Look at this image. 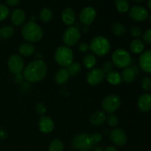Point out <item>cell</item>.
Here are the masks:
<instances>
[{
    "label": "cell",
    "instance_id": "1",
    "mask_svg": "<svg viewBox=\"0 0 151 151\" xmlns=\"http://www.w3.org/2000/svg\"><path fill=\"white\" fill-rule=\"evenodd\" d=\"M47 73V66L42 60L31 61L24 69L23 76L28 82L35 83L45 78Z\"/></svg>",
    "mask_w": 151,
    "mask_h": 151
},
{
    "label": "cell",
    "instance_id": "2",
    "mask_svg": "<svg viewBox=\"0 0 151 151\" xmlns=\"http://www.w3.org/2000/svg\"><path fill=\"white\" fill-rule=\"evenodd\" d=\"M22 37L29 42H38L42 38L44 32L41 27L33 22L25 24L22 29Z\"/></svg>",
    "mask_w": 151,
    "mask_h": 151
},
{
    "label": "cell",
    "instance_id": "3",
    "mask_svg": "<svg viewBox=\"0 0 151 151\" xmlns=\"http://www.w3.org/2000/svg\"><path fill=\"white\" fill-rule=\"evenodd\" d=\"M89 48L94 54L98 56H105L110 51L111 44L105 37L97 36L91 40Z\"/></svg>",
    "mask_w": 151,
    "mask_h": 151
},
{
    "label": "cell",
    "instance_id": "4",
    "mask_svg": "<svg viewBox=\"0 0 151 151\" xmlns=\"http://www.w3.org/2000/svg\"><path fill=\"white\" fill-rule=\"evenodd\" d=\"M74 54L72 50L68 47H58L55 53V59L60 66L67 67L73 62Z\"/></svg>",
    "mask_w": 151,
    "mask_h": 151
},
{
    "label": "cell",
    "instance_id": "5",
    "mask_svg": "<svg viewBox=\"0 0 151 151\" xmlns=\"http://www.w3.org/2000/svg\"><path fill=\"white\" fill-rule=\"evenodd\" d=\"M112 63L119 69L128 67L131 63V56L127 50L117 49L112 54Z\"/></svg>",
    "mask_w": 151,
    "mask_h": 151
},
{
    "label": "cell",
    "instance_id": "6",
    "mask_svg": "<svg viewBox=\"0 0 151 151\" xmlns=\"http://www.w3.org/2000/svg\"><path fill=\"white\" fill-rule=\"evenodd\" d=\"M120 104V97L115 94H111L103 99L102 107L107 113L113 114L118 110Z\"/></svg>",
    "mask_w": 151,
    "mask_h": 151
},
{
    "label": "cell",
    "instance_id": "7",
    "mask_svg": "<svg viewBox=\"0 0 151 151\" xmlns=\"http://www.w3.org/2000/svg\"><path fill=\"white\" fill-rule=\"evenodd\" d=\"M92 145L89 135L87 134H78L72 141V147L77 150H88L91 148Z\"/></svg>",
    "mask_w": 151,
    "mask_h": 151
},
{
    "label": "cell",
    "instance_id": "8",
    "mask_svg": "<svg viewBox=\"0 0 151 151\" xmlns=\"http://www.w3.org/2000/svg\"><path fill=\"white\" fill-rule=\"evenodd\" d=\"M63 42L66 47H72L79 41L81 38V32L75 27H69L63 34Z\"/></svg>",
    "mask_w": 151,
    "mask_h": 151
},
{
    "label": "cell",
    "instance_id": "9",
    "mask_svg": "<svg viewBox=\"0 0 151 151\" xmlns=\"http://www.w3.org/2000/svg\"><path fill=\"white\" fill-rule=\"evenodd\" d=\"M8 69L12 73L19 74L24 70V62L22 58L19 55L13 54L9 58L7 62Z\"/></svg>",
    "mask_w": 151,
    "mask_h": 151
},
{
    "label": "cell",
    "instance_id": "10",
    "mask_svg": "<svg viewBox=\"0 0 151 151\" xmlns=\"http://www.w3.org/2000/svg\"><path fill=\"white\" fill-rule=\"evenodd\" d=\"M105 77L106 75H105L104 72L101 69L96 68L88 72L86 75V81L90 85L97 86L103 82Z\"/></svg>",
    "mask_w": 151,
    "mask_h": 151
},
{
    "label": "cell",
    "instance_id": "11",
    "mask_svg": "<svg viewBox=\"0 0 151 151\" xmlns=\"http://www.w3.org/2000/svg\"><path fill=\"white\" fill-rule=\"evenodd\" d=\"M110 139L115 145L122 147L127 142V136L121 128H116L111 131Z\"/></svg>",
    "mask_w": 151,
    "mask_h": 151
},
{
    "label": "cell",
    "instance_id": "12",
    "mask_svg": "<svg viewBox=\"0 0 151 151\" xmlns=\"http://www.w3.org/2000/svg\"><path fill=\"white\" fill-rule=\"evenodd\" d=\"M129 16L136 22H143L148 17V12L142 6H134L130 10Z\"/></svg>",
    "mask_w": 151,
    "mask_h": 151
},
{
    "label": "cell",
    "instance_id": "13",
    "mask_svg": "<svg viewBox=\"0 0 151 151\" xmlns=\"http://www.w3.org/2000/svg\"><path fill=\"white\" fill-rule=\"evenodd\" d=\"M96 17V11L93 7H87L81 10L79 15V19L85 25H90Z\"/></svg>",
    "mask_w": 151,
    "mask_h": 151
},
{
    "label": "cell",
    "instance_id": "14",
    "mask_svg": "<svg viewBox=\"0 0 151 151\" xmlns=\"http://www.w3.org/2000/svg\"><path fill=\"white\" fill-rule=\"evenodd\" d=\"M54 122L49 116L44 115L38 120V128L40 131L44 134H49L52 132L54 129Z\"/></svg>",
    "mask_w": 151,
    "mask_h": 151
},
{
    "label": "cell",
    "instance_id": "15",
    "mask_svg": "<svg viewBox=\"0 0 151 151\" xmlns=\"http://www.w3.org/2000/svg\"><path fill=\"white\" fill-rule=\"evenodd\" d=\"M137 106L140 111L144 113L150 111L151 110V94L147 93L142 94L138 99Z\"/></svg>",
    "mask_w": 151,
    "mask_h": 151
},
{
    "label": "cell",
    "instance_id": "16",
    "mask_svg": "<svg viewBox=\"0 0 151 151\" xmlns=\"http://www.w3.org/2000/svg\"><path fill=\"white\" fill-rule=\"evenodd\" d=\"M139 66L142 70L151 74V50L142 53L139 58Z\"/></svg>",
    "mask_w": 151,
    "mask_h": 151
},
{
    "label": "cell",
    "instance_id": "17",
    "mask_svg": "<svg viewBox=\"0 0 151 151\" xmlns=\"http://www.w3.org/2000/svg\"><path fill=\"white\" fill-rule=\"evenodd\" d=\"M12 23L16 26H21L23 24L26 19L24 12L21 9H16L13 10L10 16Z\"/></svg>",
    "mask_w": 151,
    "mask_h": 151
},
{
    "label": "cell",
    "instance_id": "18",
    "mask_svg": "<svg viewBox=\"0 0 151 151\" xmlns=\"http://www.w3.org/2000/svg\"><path fill=\"white\" fill-rule=\"evenodd\" d=\"M106 119V114L101 111H97L90 116V123L94 126H100L103 125Z\"/></svg>",
    "mask_w": 151,
    "mask_h": 151
},
{
    "label": "cell",
    "instance_id": "19",
    "mask_svg": "<svg viewBox=\"0 0 151 151\" xmlns=\"http://www.w3.org/2000/svg\"><path fill=\"white\" fill-rule=\"evenodd\" d=\"M62 21L66 25H72L75 22V13L70 7L64 9L61 15Z\"/></svg>",
    "mask_w": 151,
    "mask_h": 151
},
{
    "label": "cell",
    "instance_id": "20",
    "mask_svg": "<svg viewBox=\"0 0 151 151\" xmlns=\"http://www.w3.org/2000/svg\"><path fill=\"white\" fill-rule=\"evenodd\" d=\"M69 74L66 69H60L56 72L55 75V81L59 85H63L68 82L69 78Z\"/></svg>",
    "mask_w": 151,
    "mask_h": 151
},
{
    "label": "cell",
    "instance_id": "21",
    "mask_svg": "<svg viewBox=\"0 0 151 151\" xmlns=\"http://www.w3.org/2000/svg\"><path fill=\"white\" fill-rule=\"evenodd\" d=\"M121 77H122V80L124 82L127 83H131L135 79L136 70L134 69V67L128 66V67L124 69Z\"/></svg>",
    "mask_w": 151,
    "mask_h": 151
},
{
    "label": "cell",
    "instance_id": "22",
    "mask_svg": "<svg viewBox=\"0 0 151 151\" xmlns=\"http://www.w3.org/2000/svg\"><path fill=\"white\" fill-rule=\"evenodd\" d=\"M106 80L109 82V83L111 84V85L116 86L119 85L122 83V77L121 75L118 72L116 71H111V72H108L107 75H106Z\"/></svg>",
    "mask_w": 151,
    "mask_h": 151
},
{
    "label": "cell",
    "instance_id": "23",
    "mask_svg": "<svg viewBox=\"0 0 151 151\" xmlns=\"http://www.w3.org/2000/svg\"><path fill=\"white\" fill-rule=\"evenodd\" d=\"M145 49V44L140 39H134L130 43V50L134 54H139L143 52Z\"/></svg>",
    "mask_w": 151,
    "mask_h": 151
},
{
    "label": "cell",
    "instance_id": "24",
    "mask_svg": "<svg viewBox=\"0 0 151 151\" xmlns=\"http://www.w3.org/2000/svg\"><path fill=\"white\" fill-rule=\"evenodd\" d=\"M19 51L21 55L25 57L32 55L35 52V47L32 44L29 43H24V44H21L19 47Z\"/></svg>",
    "mask_w": 151,
    "mask_h": 151
},
{
    "label": "cell",
    "instance_id": "25",
    "mask_svg": "<svg viewBox=\"0 0 151 151\" xmlns=\"http://www.w3.org/2000/svg\"><path fill=\"white\" fill-rule=\"evenodd\" d=\"M97 59L93 54H87L83 58V64L86 69H91L95 66Z\"/></svg>",
    "mask_w": 151,
    "mask_h": 151
},
{
    "label": "cell",
    "instance_id": "26",
    "mask_svg": "<svg viewBox=\"0 0 151 151\" xmlns=\"http://www.w3.org/2000/svg\"><path fill=\"white\" fill-rule=\"evenodd\" d=\"M15 29L11 26H4L0 28V38L3 39H7L14 35Z\"/></svg>",
    "mask_w": 151,
    "mask_h": 151
},
{
    "label": "cell",
    "instance_id": "27",
    "mask_svg": "<svg viewBox=\"0 0 151 151\" xmlns=\"http://www.w3.org/2000/svg\"><path fill=\"white\" fill-rule=\"evenodd\" d=\"M111 29L114 34L116 36H122L125 35L126 32V27L122 24L119 23V22L114 24L112 25Z\"/></svg>",
    "mask_w": 151,
    "mask_h": 151
},
{
    "label": "cell",
    "instance_id": "28",
    "mask_svg": "<svg viewBox=\"0 0 151 151\" xmlns=\"http://www.w3.org/2000/svg\"><path fill=\"white\" fill-rule=\"evenodd\" d=\"M40 19L44 23H47V22H49L51 21L52 18V13L51 10L49 8H43L42 10H41L39 14Z\"/></svg>",
    "mask_w": 151,
    "mask_h": 151
},
{
    "label": "cell",
    "instance_id": "29",
    "mask_svg": "<svg viewBox=\"0 0 151 151\" xmlns=\"http://www.w3.org/2000/svg\"><path fill=\"white\" fill-rule=\"evenodd\" d=\"M64 145L61 140L54 139L49 145V151H63Z\"/></svg>",
    "mask_w": 151,
    "mask_h": 151
},
{
    "label": "cell",
    "instance_id": "30",
    "mask_svg": "<svg viewBox=\"0 0 151 151\" xmlns=\"http://www.w3.org/2000/svg\"><path fill=\"white\" fill-rule=\"evenodd\" d=\"M115 5L119 13H126L129 9V4L127 0H116Z\"/></svg>",
    "mask_w": 151,
    "mask_h": 151
},
{
    "label": "cell",
    "instance_id": "31",
    "mask_svg": "<svg viewBox=\"0 0 151 151\" xmlns=\"http://www.w3.org/2000/svg\"><path fill=\"white\" fill-rule=\"evenodd\" d=\"M66 69L70 76H75L81 72V66L78 62H72L69 66H67Z\"/></svg>",
    "mask_w": 151,
    "mask_h": 151
},
{
    "label": "cell",
    "instance_id": "32",
    "mask_svg": "<svg viewBox=\"0 0 151 151\" xmlns=\"http://www.w3.org/2000/svg\"><path fill=\"white\" fill-rule=\"evenodd\" d=\"M142 88L146 91L151 90V78L150 77H145L141 81Z\"/></svg>",
    "mask_w": 151,
    "mask_h": 151
},
{
    "label": "cell",
    "instance_id": "33",
    "mask_svg": "<svg viewBox=\"0 0 151 151\" xmlns=\"http://www.w3.org/2000/svg\"><path fill=\"white\" fill-rule=\"evenodd\" d=\"M10 11L7 7L4 4H0V22L4 20L8 17Z\"/></svg>",
    "mask_w": 151,
    "mask_h": 151
},
{
    "label": "cell",
    "instance_id": "34",
    "mask_svg": "<svg viewBox=\"0 0 151 151\" xmlns=\"http://www.w3.org/2000/svg\"><path fill=\"white\" fill-rule=\"evenodd\" d=\"M107 122L109 124V125H110V126L115 127L119 123V119H118V117L116 115L111 114L108 116Z\"/></svg>",
    "mask_w": 151,
    "mask_h": 151
},
{
    "label": "cell",
    "instance_id": "35",
    "mask_svg": "<svg viewBox=\"0 0 151 151\" xmlns=\"http://www.w3.org/2000/svg\"><path fill=\"white\" fill-rule=\"evenodd\" d=\"M89 137L92 145L98 144V143H100L102 141V139H103L102 135L100 134H99V133H94V134H92Z\"/></svg>",
    "mask_w": 151,
    "mask_h": 151
},
{
    "label": "cell",
    "instance_id": "36",
    "mask_svg": "<svg viewBox=\"0 0 151 151\" xmlns=\"http://www.w3.org/2000/svg\"><path fill=\"white\" fill-rule=\"evenodd\" d=\"M130 32L134 38H139L142 35V30L139 27H132L130 28Z\"/></svg>",
    "mask_w": 151,
    "mask_h": 151
},
{
    "label": "cell",
    "instance_id": "37",
    "mask_svg": "<svg viewBox=\"0 0 151 151\" xmlns=\"http://www.w3.org/2000/svg\"><path fill=\"white\" fill-rule=\"evenodd\" d=\"M114 68V63H112V61H106L103 64L102 66V70L104 72V73H108V72H111V71L113 70Z\"/></svg>",
    "mask_w": 151,
    "mask_h": 151
},
{
    "label": "cell",
    "instance_id": "38",
    "mask_svg": "<svg viewBox=\"0 0 151 151\" xmlns=\"http://www.w3.org/2000/svg\"><path fill=\"white\" fill-rule=\"evenodd\" d=\"M143 41L147 44H151V28L147 29L142 35Z\"/></svg>",
    "mask_w": 151,
    "mask_h": 151
},
{
    "label": "cell",
    "instance_id": "39",
    "mask_svg": "<svg viewBox=\"0 0 151 151\" xmlns=\"http://www.w3.org/2000/svg\"><path fill=\"white\" fill-rule=\"evenodd\" d=\"M35 111H36V112L38 114L43 115V116H44V114L46 113L47 109H46L45 106H44L43 103H39L35 106Z\"/></svg>",
    "mask_w": 151,
    "mask_h": 151
},
{
    "label": "cell",
    "instance_id": "40",
    "mask_svg": "<svg viewBox=\"0 0 151 151\" xmlns=\"http://www.w3.org/2000/svg\"><path fill=\"white\" fill-rule=\"evenodd\" d=\"M89 49H90L89 45H88L87 43H81V44L79 45V47H78V50H79V51L83 53L87 52Z\"/></svg>",
    "mask_w": 151,
    "mask_h": 151
},
{
    "label": "cell",
    "instance_id": "41",
    "mask_svg": "<svg viewBox=\"0 0 151 151\" xmlns=\"http://www.w3.org/2000/svg\"><path fill=\"white\" fill-rule=\"evenodd\" d=\"M7 1V4L10 6H16L19 2H20V0H6Z\"/></svg>",
    "mask_w": 151,
    "mask_h": 151
},
{
    "label": "cell",
    "instance_id": "42",
    "mask_svg": "<svg viewBox=\"0 0 151 151\" xmlns=\"http://www.w3.org/2000/svg\"><path fill=\"white\" fill-rule=\"evenodd\" d=\"M7 132L4 129H2V128H0V139H5L7 137Z\"/></svg>",
    "mask_w": 151,
    "mask_h": 151
},
{
    "label": "cell",
    "instance_id": "43",
    "mask_svg": "<svg viewBox=\"0 0 151 151\" xmlns=\"http://www.w3.org/2000/svg\"><path fill=\"white\" fill-rule=\"evenodd\" d=\"M15 79H16V82H18V83L22 82V79H23V78H22V76L21 75V73L16 74V77H15Z\"/></svg>",
    "mask_w": 151,
    "mask_h": 151
},
{
    "label": "cell",
    "instance_id": "44",
    "mask_svg": "<svg viewBox=\"0 0 151 151\" xmlns=\"http://www.w3.org/2000/svg\"><path fill=\"white\" fill-rule=\"evenodd\" d=\"M105 151H118V150H116V147H111V146H110V147H108L105 150Z\"/></svg>",
    "mask_w": 151,
    "mask_h": 151
},
{
    "label": "cell",
    "instance_id": "45",
    "mask_svg": "<svg viewBox=\"0 0 151 151\" xmlns=\"http://www.w3.org/2000/svg\"><path fill=\"white\" fill-rule=\"evenodd\" d=\"M42 57H43L42 54H41V53L39 52H38L36 55H35V58H37V60H40V58H41Z\"/></svg>",
    "mask_w": 151,
    "mask_h": 151
},
{
    "label": "cell",
    "instance_id": "46",
    "mask_svg": "<svg viewBox=\"0 0 151 151\" xmlns=\"http://www.w3.org/2000/svg\"><path fill=\"white\" fill-rule=\"evenodd\" d=\"M93 151H103V150L101 147H94V150Z\"/></svg>",
    "mask_w": 151,
    "mask_h": 151
},
{
    "label": "cell",
    "instance_id": "47",
    "mask_svg": "<svg viewBox=\"0 0 151 151\" xmlns=\"http://www.w3.org/2000/svg\"><path fill=\"white\" fill-rule=\"evenodd\" d=\"M147 7L151 10V0H148V1H147Z\"/></svg>",
    "mask_w": 151,
    "mask_h": 151
},
{
    "label": "cell",
    "instance_id": "48",
    "mask_svg": "<svg viewBox=\"0 0 151 151\" xmlns=\"http://www.w3.org/2000/svg\"><path fill=\"white\" fill-rule=\"evenodd\" d=\"M135 1H137V2H142V1H143L144 0H134Z\"/></svg>",
    "mask_w": 151,
    "mask_h": 151
},
{
    "label": "cell",
    "instance_id": "49",
    "mask_svg": "<svg viewBox=\"0 0 151 151\" xmlns=\"http://www.w3.org/2000/svg\"><path fill=\"white\" fill-rule=\"evenodd\" d=\"M150 22H151V14H150Z\"/></svg>",
    "mask_w": 151,
    "mask_h": 151
},
{
    "label": "cell",
    "instance_id": "50",
    "mask_svg": "<svg viewBox=\"0 0 151 151\" xmlns=\"http://www.w3.org/2000/svg\"><path fill=\"white\" fill-rule=\"evenodd\" d=\"M82 151H88V150H82Z\"/></svg>",
    "mask_w": 151,
    "mask_h": 151
}]
</instances>
